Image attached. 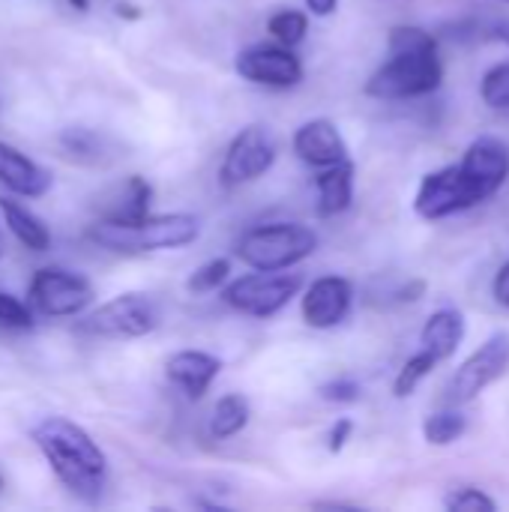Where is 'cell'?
<instances>
[{"instance_id":"cell-34","label":"cell","mask_w":509,"mask_h":512,"mask_svg":"<svg viewBox=\"0 0 509 512\" xmlns=\"http://www.w3.org/2000/svg\"><path fill=\"white\" fill-rule=\"evenodd\" d=\"M114 12H117V18H123V21H141V6L138 3H129V0H120L117 6H114Z\"/></svg>"},{"instance_id":"cell-8","label":"cell","mask_w":509,"mask_h":512,"mask_svg":"<svg viewBox=\"0 0 509 512\" xmlns=\"http://www.w3.org/2000/svg\"><path fill=\"white\" fill-rule=\"evenodd\" d=\"M234 69L243 81H252L258 87H276L288 90L297 87L306 75L303 60L294 54V48L279 42H258L237 54Z\"/></svg>"},{"instance_id":"cell-10","label":"cell","mask_w":509,"mask_h":512,"mask_svg":"<svg viewBox=\"0 0 509 512\" xmlns=\"http://www.w3.org/2000/svg\"><path fill=\"white\" fill-rule=\"evenodd\" d=\"M509 369V333H495L489 336L456 372L450 381V402L465 405L474 402L489 384H495Z\"/></svg>"},{"instance_id":"cell-1","label":"cell","mask_w":509,"mask_h":512,"mask_svg":"<svg viewBox=\"0 0 509 512\" xmlns=\"http://www.w3.org/2000/svg\"><path fill=\"white\" fill-rule=\"evenodd\" d=\"M30 438L63 489L87 504L99 501L108 477V459L90 432L66 417H45L33 426Z\"/></svg>"},{"instance_id":"cell-33","label":"cell","mask_w":509,"mask_h":512,"mask_svg":"<svg viewBox=\"0 0 509 512\" xmlns=\"http://www.w3.org/2000/svg\"><path fill=\"white\" fill-rule=\"evenodd\" d=\"M306 9L318 18H327L339 9V0H306Z\"/></svg>"},{"instance_id":"cell-37","label":"cell","mask_w":509,"mask_h":512,"mask_svg":"<svg viewBox=\"0 0 509 512\" xmlns=\"http://www.w3.org/2000/svg\"><path fill=\"white\" fill-rule=\"evenodd\" d=\"M0 492H3V477H0Z\"/></svg>"},{"instance_id":"cell-16","label":"cell","mask_w":509,"mask_h":512,"mask_svg":"<svg viewBox=\"0 0 509 512\" xmlns=\"http://www.w3.org/2000/svg\"><path fill=\"white\" fill-rule=\"evenodd\" d=\"M0 183L18 198H42L51 189V174L15 144L0 141Z\"/></svg>"},{"instance_id":"cell-32","label":"cell","mask_w":509,"mask_h":512,"mask_svg":"<svg viewBox=\"0 0 509 512\" xmlns=\"http://www.w3.org/2000/svg\"><path fill=\"white\" fill-rule=\"evenodd\" d=\"M492 297L501 303V306H507L509 309V261L495 273V282H492Z\"/></svg>"},{"instance_id":"cell-22","label":"cell","mask_w":509,"mask_h":512,"mask_svg":"<svg viewBox=\"0 0 509 512\" xmlns=\"http://www.w3.org/2000/svg\"><path fill=\"white\" fill-rule=\"evenodd\" d=\"M468 432V420L462 411H438L423 423V435L432 447H450Z\"/></svg>"},{"instance_id":"cell-11","label":"cell","mask_w":509,"mask_h":512,"mask_svg":"<svg viewBox=\"0 0 509 512\" xmlns=\"http://www.w3.org/2000/svg\"><path fill=\"white\" fill-rule=\"evenodd\" d=\"M273 165H276V144L267 135V129L246 126L243 132L231 138L222 168H219V180L225 186H243V183L264 177Z\"/></svg>"},{"instance_id":"cell-24","label":"cell","mask_w":509,"mask_h":512,"mask_svg":"<svg viewBox=\"0 0 509 512\" xmlns=\"http://www.w3.org/2000/svg\"><path fill=\"white\" fill-rule=\"evenodd\" d=\"M438 366V360L429 354V351H417L414 357H408L405 360V366L399 369V375H396V381H393V396L396 399H408L429 375H432V369Z\"/></svg>"},{"instance_id":"cell-27","label":"cell","mask_w":509,"mask_h":512,"mask_svg":"<svg viewBox=\"0 0 509 512\" xmlns=\"http://www.w3.org/2000/svg\"><path fill=\"white\" fill-rule=\"evenodd\" d=\"M60 147H63L69 156L84 159V156H96V153L102 150V141H99L96 132H90V129H84V126H69V129L60 132Z\"/></svg>"},{"instance_id":"cell-26","label":"cell","mask_w":509,"mask_h":512,"mask_svg":"<svg viewBox=\"0 0 509 512\" xmlns=\"http://www.w3.org/2000/svg\"><path fill=\"white\" fill-rule=\"evenodd\" d=\"M480 96L489 108L495 111H507L509 108V60L492 66L486 75H483V84H480Z\"/></svg>"},{"instance_id":"cell-20","label":"cell","mask_w":509,"mask_h":512,"mask_svg":"<svg viewBox=\"0 0 509 512\" xmlns=\"http://www.w3.org/2000/svg\"><path fill=\"white\" fill-rule=\"evenodd\" d=\"M252 420V405L243 393H228L216 402L213 417H210V438L213 441H228L240 435Z\"/></svg>"},{"instance_id":"cell-9","label":"cell","mask_w":509,"mask_h":512,"mask_svg":"<svg viewBox=\"0 0 509 512\" xmlns=\"http://www.w3.org/2000/svg\"><path fill=\"white\" fill-rule=\"evenodd\" d=\"M456 165H459V174H462L474 204H483L492 195H498L507 183L509 147L495 135H483L465 150L462 162H456Z\"/></svg>"},{"instance_id":"cell-18","label":"cell","mask_w":509,"mask_h":512,"mask_svg":"<svg viewBox=\"0 0 509 512\" xmlns=\"http://www.w3.org/2000/svg\"><path fill=\"white\" fill-rule=\"evenodd\" d=\"M315 189H318V213L321 216H339L354 204V162H336L330 168H321V174L315 177Z\"/></svg>"},{"instance_id":"cell-23","label":"cell","mask_w":509,"mask_h":512,"mask_svg":"<svg viewBox=\"0 0 509 512\" xmlns=\"http://www.w3.org/2000/svg\"><path fill=\"white\" fill-rule=\"evenodd\" d=\"M267 30H270V36L279 45L297 48L306 39V33H309V15L300 12V9H279V12L270 15Z\"/></svg>"},{"instance_id":"cell-35","label":"cell","mask_w":509,"mask_h":512,"mask_svg":"<svg viewBox=\"0 0 509 512\" xmlns=\"http://www.w3.org/2000/svg\"><path fill=\"white\" fill-rule=\"evenodd\" d=\"M492 33H495V39H498V42H504V45H507V48H509V18H504V21H498Z\"/></svg>"},{"instance_id":"cell-28","label":"cell","mask_w":509,"mask_h":512,"mask_svg":"<svg viewBox=\"0 0 509 512\" xmlns=\"http://www.w3.org/2000/svg\"><path fill=\"white\" fill-rule=\"evenodd\" d=\"M0 327H6V330H33L30 306L21 303L18 297L0 291Z\"/></svg>"},{"instance_id":"cell-21","label":"cell","mask_w":509,"mask_h":512,"mask_svg":"<svg viewBox=\"0 0 509 512\" xmlns=\"http://www.w3.org/2000/svg\"><path fill=\"white\" fill-rule=\"evenodd\" d=\"M150 204H153V186L141 177V174H132L120 192V204L111 207L105 213V219L111 222H123V225H135L141 219L150 216Z\"/></svg>"},{"instance_id":"cell-36","label":"cell","mask_w":509,"mask_h":512,"mask_svg":"<svg viewBox=\"0 0 509 512\" xmlns=\"http://www.w3.org/2000/svg\"><path fill=\"white\" fill-rule=\"evenodd\" d=\"M75 12H87L90 9V0H66Z\"/></svg>"},{"instance_id":"cell-30","label":"cell","mask_w":509,"mask_h":512,"mask_svg":"<svg viewBox=\"0 0 509 512\" xmlns=\"http://www.w3.org/2000/svg\"><path fill=\"white\" fill-rule=\"evenodd\" d=\"M321 399L324 402H333V405H354L357 399H360V393H363V387L354 381V378H348V375H342V378H333V381H327V384H321Z\"/></svg>"},{"instance_id":"cell-15","label":"cell","mask_w":509,"mask_h":512,"mask_svg":"<svg viewBox=\"0 0 509 512\" xmlns=\"http://www.w3.org/2000/svg\"><path fill=\"white\" fill-rule=\"evenodd\" d=\"M222 372V360L207 351H177L165 363L168 381L183 390L186 399H204V393L213 387V381Z\"/></svg>"},{"instance_id":"cell-17","label":"cell","mask_w":509,"mask_h":512,"mask_svg":"<svg viewBox=\"0 0 509 512\" xmlns=\"http://www.w3.org/2000/svg\"><path fill=\"white\" fill-rule=\"evenodd\" d=\"M462 339H465V318H462V312L453 309V306H444V309L429 315V321H426V327L420 333V348L429 351L438 363H444V360H450L459 351Z\"/></svg>"},{"instance_id":"cell-12","label":"cell","mask_w":509,"mask_h":512,"mask_svg":"<svg viewBox=\"0 0 509 512\" xmlns=\"http://www.w3.org/2000/svg\"><path fill=\"white\" fill-rule=\"evenodd\" d=\"M471 207H477V204H474V198H471V192L459 174V165H447V168L426 174L417 195H414V213L420 219H429V222L465 213Z\"/></svg>"},{"instance_id":"cell-29","label":"cell","mask_w":509,"mask_h":512,"mask_svg":"<svg viewBox=\"0 0 509 512\" xmlns=\"http://www.w3.org/2000/svg\"><path fill=\"white\" fill-rule=\"evenodd\" d=\"M447 510L453 512H495L498 504L480 489H459L447 498Z\"/></svg>"},{"instance_id":"cell-6","label":"cell","mask_w":509,"mask_h":512,"mask_svg":"<svg viewBox=\"0 0 509 512\" xmlns=\"http://www.w3.org/2000/svg\"><path fill=\"white\" fill-rule=\"evenodd\" d=\"M156 327H159L156 303L147 294H135V291L111 297L81 321L84 333L102 339H141L150 336Z\"/></svg>"},{"instance_id":"cell-19","label":"cell","mask_w":509,"mask_h":512,"mask_svg":"<svg viewBox=\"0 0 509 512\" xmlns=\"http://www.w3.org/2000/svg\"><path fill=\"white\" fill-rule=\"evenodd\" d=\"M0 213H3V222L9 228V234L30 252H45L51 246V231L48 225L24 204L12 201V198H3L0 195Z\"/></svg>"},{"instance_id":"cell-4","label":"cell","mask_w":509,"mask_h":512,"mask_svg":"<svg viewBox=\"0 0 509 512\" xmlns=\"http://www.w3.org/2000/svg\"><path fill=\"white\" fill-rule=\"evenodd\" d=\"M318 249V234L303 222H270L249 228L237 246L234 255L249 270H291L300 261H306Z\"/></svg>"},{"instance_id":"cell-14","label":"cell","mask_w":509,"mask_h":512,"mask_svg":"<svg viewBox=\"0 0 509 512\" xmlns=\"http://www.w3.org/2000/svg\"><path fill=\"white\" fill-rule=\"evenodd\" d=\"M291 144H294L297 159L312 168H330V165L348 159V144H345L339 126L327 117H315V120H306L303 126H297Z\"/></svg>"},{"instance_id":"cell-7","label":"cell","mask_w":509,"mask_h":512,"mask_svg":"<svg viewBox=\"0 0 509 512\" xmlns=\"http://www.w3.org/2000/svg\"><path fill=\"white\" fill-rule=\"evenodd\" d=\"M27 297L45 318H75L93 303V285L87 276L66 267H39L30 279Z\"/></svg>"},{"instance_id":"cell-38","label":"cell","mask_w":509,"mask_h":512,"mask_svg":"<svg viewBox=\"0 0 509 512\" xmlns=\"http://www.w3.org/2000/svg\"><path fill=\"white\" fill-rule=\"evenodd\" d=\"M507 3H509V0H507Z\"/></svg>"},{"instance_id":"cell-2","label":"cell","mask_w":509,"mask_h":512,"mask_svg":"<svg viewBox=\"0 0 509 512\" xmlns=\"http://www.w3.org/2000/svg\"><path fill=\"white\" fill-rule=\"evenodd\" d=\"M201 237V222L192 213L147 216L135 225L102 219L90 228V240L111 252H162L183 249Z\"/></svg>"},{"instance_id":"cell-5","label":"cell","mask_w":509,"mask_h":512,"mask_svg":"<svg viewBox=\"0 0 509 512\" xmlns=\"http://www.w3.org/2000/svg\"><path fill=\"white\" fill-rule=\"evenodd\" d=\"M300 288H303L300 273L255 270L249 276L225 282L222 285V303L240 315H249V318H273L300 294Z\"/></svg>"},{"instance_id":"cell-31","label":"cell","mask_w":509,"mask_h":512,"mask_svg":"<svg viewBox=\"0 0 509 512\" xmlns=\"http://www.w3.org/2000/svg\"><path fill=\"white\" fill-rule=\"evenodd\" d=\"M351 435H354V420H348V417H339V420L333 423L330 435H327V450H330L333 456H339V453L348 447Z\"/></svg>"},{"instance_id":"cell-13","label":"cell","mask_w":509,"mask_h":512,"mask_svg":"<svg viewBox=\"0 0 509 512\" xmlns=\"http://www.w3.org/2000/svg\"><path fill=\"white\" fill-rule=\"evenodd\" d=\"M354 303V285L345 276H321L315 279L300 300V315L312 330L339 327Z\"/></svg>"},{"instance_id":"cell-25","label":"cell","mask_w":509,"mask_h":512,"mask_svg":"<svg viewBox=\"0 0 509 512\" xmlns=\"http://www.w3.org/2000/svg\"><path fill=\"white\" fill-rule=\"evenodd\" d=\"M228 276H231V261L228 258H210L186 279V291L189 294H213L228 282Z\"/></svg>"},{"instance_id":"cell-3","label":"cell","mask_w":509,"mask_h":512,"mask_svg":"<svg viewBox=\"0 0 509 512\" xmlns=\"http://www.w3.org/2000/svg\"><path fill=\"white\" fill-rule=\"evenodd\" d=\"M444 81V60L438 45L429 48H402L390 51V60L372 72L366 81V96L396 102V99H417L429 96Z\"/></svg>"}]
</instances>
